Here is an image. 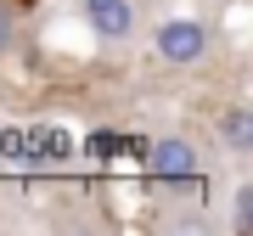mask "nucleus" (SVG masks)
Masks as SVG:
<instances>
[{
  "instance_id": "obj_6",
  "label": "nucleus",
  "mask_w": 253,
  "mask_h": 236,
  "mask_svg": "<svg viewBox=\"0 0 253 236\" xmlns=\"http://www.w3.org/2000/svg\"><path fill=\"white\" fill-rule=\"evenodd\" d=\"M231 231H236V236H248V231H253V186H242V191H236V214H231Z\"/></svg>"
},
{
  "instance_id": "obj_5",
  "label": "nucleus",
  "mask_w": 253,
  "mask_h": 236,
  "mask_svg": "<svg viewBox=\"0 0 253 236\" xmlns=\"http://www.w3.org/2000/svg\"><path fill=\"white\" fill-rule=\"evenodd\" d=\"M0 163H34V152H28V129H0Z\"/></svg>"
},
{
  "instance_id": "obj_8",
  "label": "nucleus",
  "mask_w": 253,
  "mask_h": 236,
  "mask_svg": "<svg viewBox=\"0 0 253 236\" xmlns=\"http://www.w3.org/2000/svg\"><path fill=\"white\" fill-rule=\"evenodd\" d=\"M6 51H11V6L0 0V56H6Z\"/></svg>"
},
{
  "instance_id": "obj_2",
  "label": "nucleus",
  "mask_w": 253,
  "mask_h": 236,
  "mask_svg": "<svg viewBox=\"0 0 253 236\" xmlns=\"http://www.w3.org/2000/svg\"><path fill=\"white\" fill-rule=\"evenodd\" d=\"M79 17L96 39H135V0H79Z\"/></svg>"
},
{
  "instance_id": "obj_3",
  "label": "nucleus",
  "mask_w": 253,
  "mask_h": 236,
  "mask_svg": "<svg viewBox=\"0 0 253 236\" xmlns=\"http://www.w3.org/2000/svg\"><path fill=\"white\" fill-rule=\"evenodd\" d=\"M146 169H152L158 180L180 186V180H191V174H197V152H191V141L169 135V141H158L152 152H146Z\"/></svg>"
},
{
  "instance_id": "obj_1",
  "label": "nucleus",
  "mask_w": 253,
  "mask_h": 236,
  "mask_svg": "<svg viewBox=\"0 0 253 236\" xmlns=\"http://www.w3.org/2000/svg\"><path fill=\"white\" fill-rule=\"evenodd\" d=\"M152 51H158L169 68H197L203 56H208V28H203L197 17H169V23H158Z\"/></svg>"
},
{
  "instance_id": "obj_7",
  "label": "nucleus",
  "mask_w": 253,
  "mask_h": 236,
  "mask_svg": "<svg viewBox=\"0 0 253 236\" xmlns=\"http://www.w3.org/2000/svg\"><path fill=\"white\" fill-rule=\"evenodd\" d=\"M118 146H124V141H118V135H113V129H96V135H90V141H84V152H90V157H113V152H118Z\"/></svg>"
},
{
  "instance_id": "obj_4",
  "label": "nucleus",
  "mask_w": 253,
  "mask_h": 236,
  "mask_svg": "<svg viewBox=\"0 0 253 236\" xmlns=\"http://www.w3.org/2000/svg\"><path fill=\"white\" fill-rule=\"evenodd\" d=\"M219 135H225V146L236 157L253 152V107H225L219 113Z\"/></svg>"
}]
</instances>
